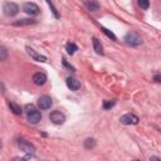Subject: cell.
Returning a JSON list of instances; mask_svg holds the SVG:
<instances>
[{
  "mask_svg": "<svg viewBox=\"0 0 161 161\" xmlns=\"http://www.w3.org/2000/svg\"><path fill=\"white\" fill-rule=\"evenodd\" d=\"M25 112H26V118H28V121H29L30 123H33V125L38 123V122L42 119L40 112H39L33 104H28V106L25 107Z\"/></svg>",
  "mask_w": 161,
  "mask_h": 161,
  "instance_id": "1",
  "label": "cell"
},
{
  "mask_svg": "<svg viewBox=\"0 0 161 161\" xmlns=\"http://www.w3.org/2000/svg\"><path fill=\"white\" fill-rule=\"evenodd\" d=\"M125 43L130 47H137L140 44H142V38L137 34V33H133V31H130L125 35Z\"/></svg>",
  "mask_w": 161,
  "mask_h": 161,
  "instance_id": "2",
  "label": "cell"
},
{
  "mask_svg": "<svg viewBox=\"0 0 161 161\" xmlns=\"http://www.w3.org/2000/svg\"><path fill=\"white\" fill-rule=\"evenodd\" d=\"M3 9H4V14L8 15V16H14L19 13V6L15 3H9L8 1V3L4 4Z\"/></svg>",
  "mask_w": 161,
  "mask_h": 161,
  "instance_id": "3",
  "label": "cell"
},
{
  "mask_svg": "<svg viewBox=\"0 0 161 161\" xmlns=\"http://www.w3.org/2000/svg\"><path fill=\"white\" fill-rule=\"evenodd\" d=\"M138 117L133 113H126L119 117V122L122 125H137L138 123Z\"/></svg>",
  "mask_w": 161,
  "mask_h": 161,
  "instance_id": "4",
  "label": "cell"
},
{
  "mask_svg": "<svg viewBox=\"0 0 161 161\" xmlns=\"http://www.w3.org/2000/svg\"><path fill=\"white\" fill-rule=\"evenodd\" d=\"M23 10H24L26 14L33 15V16H35V15H38V14L40 13V9H39V6H38L35 3H25V4L23 5Z\"/></svg>",
  "mask_w": 161,
  "mask_h": 161,
  "instance_id": "5",
  "label": "cell"
},
{
  "mask_svg": "<svg viewBox=\"0 0 161 161\" xmlns=\"http://www.w3.org/2000/svg\"><path fill=\"white\" fill-rule=\"evenodd\" d=\"M18 146H19L25 153H28V155H34V152H35V147H34L30 142H28V141H25V140H18Z\"/></svg>",
  "mask_w": 161,
  "mask_h": 161,
  "instance_id": "6",
  "label": "cell"
},
{
  "mask_svg": "<svg viewBox=\"0 0 161 161\" xmlns=\"http://www.w3.org/2000/svg\"><path fill=\"white\" fill-rule=\"evenodd\" d=\"M49 119H50L54 125H62V123H64V121H65V116H64L62 112H59V111H53V112L49 114Z\"/></svg>",
  "mask_w": 161,
  "mask_h": 161,
  "instance_id": "7",
  "label": "cell"
},
{
  "mask_svg": "<svg viewBox=\"0 0 161 161\" xmlns=\"http://www.w3.org/2000/svg\"><path fill=\"white\" fill-rule=\"evenodd\" d=\"M53 104V101L49 96H42L39 99H38V107L40 109H48L50 108Z\"/></svg>",
  "mask_w": 161,
  "mask_h": 161,
  "instance_id": "8",
  "label": "cell"
},
{
  "mask_svg": "<svg viewBox=\"0 0 161 161\" xmlns=\"http://www.w3.org/2000/svg\"><path fill=\"white\" fill-rule=\"evenodd\" d=\"M33 82H34L35 86H44L45 82H47V75H45V73H43V72L34 73V75H33Z\"/></svg>",
  "mask_w": 161,
  "mask_h": 161,
  "instance_id": "9",
  "label": "cell"
},
{
  "mask_svg": "<svg viewBox=\"0 0 161 161\" xmlns=\"http://www.w3.org/2000/svg\"><path fill=\"white\" fill-rule=\"evenodd\" d=\"M65 82H67L68 88H70L72 91H78L80 88V82L77 78H74V77H68L65 79Z\"/></svg>",
  "mask_w": 161,
  "mask_h": 161,
  "instance_id": "10",
  "label": "cell"
},
{
  "mask_svg": "<svg viewBox=\"0 0 161 161\" xmlns=\"http://www.w3.org/2000/svg\"><path fill=\"white\" fill-rule=\"evenodd\" d=\"M26 50H28V53H29V55L34 59V60H38V62H47V57H44V55H40V54H38V53H35V50L34 49H31V48H26Z\"/></svg>",
  "mask_w": 161,
  "mask_h": 161,
  "instance_id": "11",
  "label": "cell"
},
{
  "mask_svg": "<svg viewBox=\"0 0 161 161\" xmlns=\"http://www.w3.org/2000/svg\"><path fill=\"white\" fill-rule=\"evenodd\" d=\"M36 21L34 19H20V20H15L13 21V25L14 26H25V25H33L35 24Z\"/></svg>",
  "mask_w": 161,
  "mask_h": 161,
  "instance_id": "12",
  "label": "cell"
},
{
  "mask_svg": "<svg viewBox=\"0 0 161 161\" xmlns=\"http://www.w3.org/2000/svg\"><path fill=\"white\" fill-rule=\"evenodd\" d=\"M84 6L89 11H97L99 9V3H97V1H84Z\"/></svg>",
  "mask_w": 161,
  "mask_h": 161,
  "instance_id": "13",
  "label": "cell"
},
{
  "mask_svg": "<svg viewBox=\"0 0 161 161\" xmlns=\"http://www.w3.org/2000/svg\"><path fill=\"white\" fill-rule=\"evenodd\" d=\"M92 43H93V49H94V52L97 53V54H103V48H102V44H101V42L94 36L93 39H92Z\"/></svg>",
  "mask_w": 161,
  "mask_h": 161,
  "instance_id": "14",
  "label": "cell"
},
{
  "mask_svg": "<svg viewBox=\"0 0 161 161\" xmlns=\"http://www.w3.org/2000/svg\"><path fill=\"white\" fill-rule=\"evenodd\" d=\"M9 107H10V111H13L14 114H21V112H23L21 108H20V106H18L14 102H9Z\"/></svg>",
  "mask_w": 161,
  "mask_h": 161,
  "instance_id": "15",
  "label": "cell"
},
{
  "mask_svg": "<svg viewBox=\"0 0 161 161\" xmlns=\"http://www.w3.org/2000/svg\"><path fill=\"white\" fill-rule=\"evenodd\" d=\"M96 146V140L94 138H87L84 141V147L86 148H94Z\"/></svg>",
  "mask_w": 161,
  "mask_h": 161,
  "instance_id": "16",
  "label": "cell"
},
{
  "mask_svg": "<svg viewBox=\"0 0 161 161\" xmlns=\"http://www.w3.org/2000/svg\"><path fill=\"white\" fill-rule=\"evenodd\" d=\"M77 49L78 48H77V45L74 43H68L67 44V52H68V54H74Z\"/></svg>",
  "mask_w": 161,
  "mask_h": 161,
  "instance_id": "17",
  "label": "cell"
},
{
  "mask_svg": "<svg viewBox=\"0 0 161 161\" xmlns=\"http://www.w3.org/2000/svg\"><path fill=\"white\" fill-rule=\"evenodd\" d=\"M101 30H102V31H103V33H104L109 39H112V40H116V39H117V38H116V35H114L112 31H109L108 29H106V28H103V26H102V28H101Z\"/></svg>",
  "mask_w": 161,
  "mask_h": 161,
  "instance_id": "18",
  "label": "cell"
},
{
  "mask_svg": "<svg viewBox=\"0 0 161 161\" xmlns=\"http://www.w3.org/2000/svg\"><path fill=\"white\" fill-rule=\"evenodd\" d=\"M116 104V101H104L103 102V108L104 109H111Z\"/></svg>",
  "mask_w": 161,
  "mask_h": 161,
  "instance_id": "19",
  "label": "cell"
},
{
  "mask_svg": "<svg viewBox=\"0 0 161 161\" xmlns=\"http://www.w3.org/2000/svg\"><path fill=\"white\" fill-rule=\"evenodd\" d=\"M138 5H140L142 9L147 10V9H148V6H150V3H148L147 0H138Z\"/></svg>",
  "mask_w": 161,
  "mask_h": 161,
  "instance_id": "20",
  "label": "cell"
},
{
  "mask_svg": "<svg viewBox=\"0 0 161 161\" xmlns=\"http://www.w3.org/2000/svg\"><path fill=\"white\" fill-rule=\"evenodd\" d=\"M6 55H8V52H6L5 47H0V59L1 60H5L6 59Z\"/></svg>",
  "mask_w": 161,
  "mask_h": 161,
  "instance_id": "21",
  "label": "cell"
},
{
  "mask_svg": "<svg viewBox=\"0 0 161 161\" xmlns=\"http://www.w3.org/2000/svg\"><path fill=\"white\" fill-rule=\"evenodd\" d=\"M48 5L50 6V9H52V11H53V14H54V16L55 18H59V14H58V11H57V9L54 8V5L50 3V1H48Z\"/></svg>",
  "mask_w": 161,
  "mask_h": 161,
  "instance_id": "22",
  "label": "cell"
},
{
  "mask_svg": "<svg viewBox=\"0 0 161 161\" xmlns=\"http://www.w3.org/2000/svg\"><path fill=\"white\" fill-rule=\"evenodd\" d=\"M63 64H64V65H65L68 69H70V70H74V67H72V65H70V64H69V63H68L65 59H63Z\"/></svg>",
  "mask_w": 161,
  "mask_h": 161,
  "instance_id": "23",
  "label": "cell"
},
{
  "mask_svg": "<svg viewBox=\"0 0 161 161\" xmlns=\"http://www.w3.org/2000/svg\"><path fill=\"white\" fill-rule=\"evenodd\" d=\"M153 80L157 82V83H161V74H156V75L153 77Z\"/></svg>",
  "mask_w": 161,
  "mask_h": 161,
  "instance_id": "24",
  "label": "cell"
},
{
  "mask_svg": "<svg viewBox=\"0 0 161 161\" xmlns=\"http://www.w3.org/2000/svg\"><path fill=\"white\" fill-rule=\"evenodd\" d=\"M150 161H161V158L157 157V156H151L150 157Z\"/></svg>",
  "mask_w": 161,
  "mask_h": 161,
  "instance_id": "25",
  "label": "cell"
},
{
  "mask_svg": "<svg viewBox=\"0 0 161 161\" xmlns=\"http://www.w3.org/2000/svg\"><path fill=\"white\" fill-rule=\"evenodd\" d=\"M14 161H26V160L25 158H21V157H15Z\"/></svg>",
  "mask_w": 161,
  "mask_h": 161,
  "instance_id": "26",
  "label": "cell"
},
{
  "mask_svg": "<svg viewBox=\"0 0 161 161\" xmlns=\"http://www.w3.org/2000/svg\"><path fill=\"white\" fill-rule=\"evenodd\" d=\"M132 161H140V160H132Z\"/></svg>",
  "mask_w": 161,
  "mask_h": 161,
  "instance_id": "27",
  "label": "cell"
}]
</instances>
